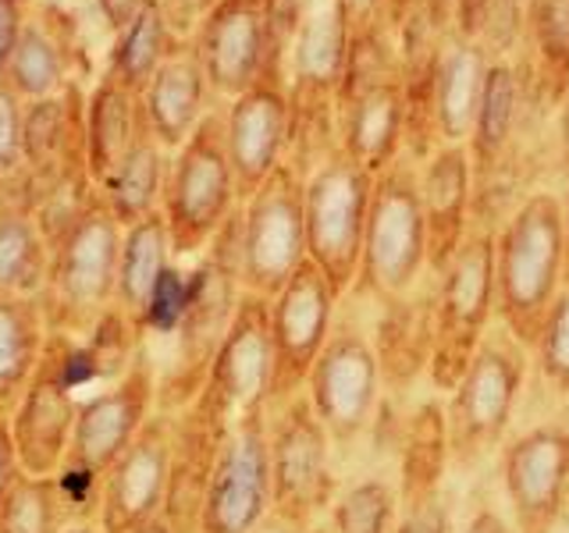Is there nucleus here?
<instances>
[{
	"mask_svg": "<svg viewBox=\"0 0 569 533\" xmlns=\"http://www.w3.org/2000/svg\"><path fill=\"white\" fill-rule=\"evenodd\" d=\"M100 366L82 338L50 331L36 373L29 378L22 399L8 413V426L18 449L22 473L53 476L71 449L79 402L100 388Z\"/></svg>",
	"mask_w": 569,
	"mask_h": 533,
	"instance_id": "obj_3",
	"label": "nucleus"
},
{
	"mask_svg": "<svg viewBox=\"0 0 569 533\" xmlns=\"http://www.w3.org/2000/svg\"><path fill=\"white\" fill-rule=\"evenodd\" d=\"M171 235L160 210L142 218L129 228H121V253H118V289H114V310L132 316L142 310L150 289L157 284L160 271L171 263Z\"/></svg>",
	"mask_w": 569,
	"mask_h": 533,
	"instance_id": "obj_30",
	"label": "nucleus"
},
{
	"mask_svg": "<svg viewBox=\"0 0 569 533\" xmlns=\"http://www.w3.org/2000/svg\"><path fill=\"white\" fill-rule=\"evenodd\" d=\"M50 245L32 218V200L0 203V295L40 299Z\"/></svg>",
	"mask_w": 569,
	"mask_h": 533,
	"instance_id": "obj_29",
	"label": "nucleus"
},
{
	"mask_svg": "<svg viewBox=\"0 0 569 533\" xmlns=\"http://www.w3.org/2000/svg\"><path fill=\"white\" fill-rule=\"evenodd\" d=\"M139 129L132 118V100L121 86H100L93 100H89V118H86V171L100 185L107 174L118 168V160L129 153Z\"/></svg>",
	"mask_w": 569,
	"mask_h": 533,
	"instance_id": "obj_32",
	"label": "nucleus"
},
{
	"mask_svg": "<svg viewBox=\"0 0 569 533\" xmlns=\"http://www.w3.org/2000/svg\"><path fill=\"white\" fill-rule=\"evenodd\" d=\"M274 378V345H271V299L246 292L236 316L213 352L203 391L218 399L231 416L267 409Z\"/></svg>",
	"mask_w": 569,
	"mask_h": 533,
	"instance_id": "obj_19",
	"label": "nucleus"
},
{
	"mask_svg": "<svg viewBox=\"0 0 569 533\" xmlns=\"http://www.w3.org/2000/svg\"><path fill=\"white\" fill-rule=\"evenodd\" d=\"M352 18L342 0H302V18L292 40V68L299 89L335 97L346 79Z\"/></svg>",
	"mask_w": 569,
	"mask_h": 533,
	"instance_id": "obj_24",
	"label": "nucleus"
},
{
	"mask_svg": "<svg viewBox=\"0 0 569 533\" xmlns=\"http://www.w3.org/2000/svg\"><path fill=\"white\" fill-rule=\"evenodd\" d=\"M435 278V384L452 391L495 316V228L473 224Z\"/></svg>",
	"mask_w": 569,
	"mask_h": 533,
	"instance_id": "obj_8",
	"label": "nucleus"
},
{
	"mask_svg": "<svg viewBox=\"0 0 569 533\" xmlns=\"http://www.w3.org/2000/svg\"><path fill=\"white\" fill-rule=\"evenodd\" d=\"M68 523L53 476L22 473L0 505V533H64Z\"/></svg>",
	"mask_w": 569,
	"mask_h": 533,
	"instance_id": "obj_34",
	"label": "nucleus"
},
{
	"mask_svg": "<svg viewBox=\"0 0 569 533\" xmlns=\"http://www.w3.org/2000/svg\"><path fill=\"white\" fill-rule=\"evenodd\" d=\"M203 76L228 97L267 79L263 0H218L203 22Z\"/></svg>",
	"mask_w": 569,
	"mask_h": 533,
	"instance_id": "obj_23",
	"label": "nucleus"
},
{
	"mask_svg": "<svg viewBox=\"0 0 569 533\" xmlns=\"http://www.w3.org/2000/svg\"><path fill=\"white\" fill-rule=\"evenodd\" d=\"M100 8H103V14L111 18V26H129L132 18L142 11V0H100Z\"/></svg>",
	"mask_w": 569,
	"mask_h": 533,
	"instance_id": "obj_44",
	"label": "nucleus"
},
{
	"mask_svg": "<svg viewBox=\"0 0 569 533\" xmlns=\"http://www.w3.org/2000/svg\"><path fill=\"white\" fill-rule=\"evenodd\" d=\"M335 306L338 295L331 292L328 278L310 260L271 299V345H274L271 402L299 395L302 384H307L317 355L335 328Z\"/></svg>",
	"mask_w": 569,
	"mask_h": 533,
	"instance_id": "obj_15",
	"label": "nucleus"
},
{
	"mask_svg": "<svg viewBox=\"0 0 569 533\" xmlns=\"http://www.w3.org/2000/svg\"><path fill=\"white\" fill-rule=\"evenodd\" d=\"M22 171V111L11 89L0 86V178Z\"/></svg>",
	"mask_w": 569,
	"mask_h": 533,
	"instance_id": "obj_39",
	"label": "nucleus"
},
{
	"mask_svg": "<svg viewBox=\"0 0 569 533\" xmlns=\"http://www.w3.org/2000/svg\"><path fill=\"white\" fill-rule=\"evenodd\" d=\"M231 420L236 416L213 395H207L203 388L189 405L171 413V466L164 509H160L171 533H200L210 473Z\"/></svg>",
	"mask_w": 569,
	"mask_h": 533,
	"instance_id": "obj_17",
	"label": "nucleus"
},
{
	"mask_svg": "<svg viewBox=\"0 0 569 533\" xmlns=\"http://www.w3.org/2000/svg\"><path fill=\"white\" fill-rule=\"evenodd\" d=\"M566 284L562 200L530 192L495 224V313L516 342L533 345Z\"/></svg>",
	"mask_w": 569,
	"mask_h": 533,
	"instance_id": "obj_1",
	"label": "nucleus"
},
{
	"mask_svg": "<svg viewBox=\"0 0 569 533\" xmlns=\"http://www.w3.org/2000/svg\"><path fill=\"white\" fill-rule=\"evenodd\" d=\"M64 533H103V526L93 520V523H68Z\"/></svg>",
	"mask_w": 569,
	"mask_h": 533,
	"instance_id": "obj_50",
	"label": "nucleus"
},
{
	"mask_svg": "<svg viewBox=\"0 0 569 533\" xmlns=\"http://www.w3.org/2000/svg\"><path fill=\"white\" fill-rule=\"evenodd\" d=\"M160 47H164V14L157 4H142V11L124 26V40L118 43V71L124 86H142L153 71Z\"/></svg>",
	"mask_w": 569,
	"mask_h": 533,
	"instance_id": "obj_37",
	"label": "nucleus"
},
{
	"mask_svg": "<svg viewBox=\"0 0 569 533\" xmlns=\"http://www.w3.org/2000/svg\"><path fill=\"white\" fill-rule=\"evenodd\" d=\"M462 533H516V530H512L495 509H480V512L473 515V520L467 523V530H462Z\"/></svg>",
	"mask_w": 569,
	"mask_h": 533,
	"instance_id": "obj_45",
	"label": "nucleus"
},
{
	"mask_svg": "<svg viewBox=\"0 0 569 533\" xmlns=\"http://www.w3.org/2000/svg\"><path fill=\"white\" fill-rule=\"evenodd\" d=\"M274 515L310 530L335 502L331 434L317 420L307 391L267 405Z\"/></svg>",
	"mask_w": 569,
	"mask_h": 533,
	"instance_id": "obj_9",
	"label": "nucleus"
},
{
	"mask_svg": "<svg viewBox=\"0 0 569 533\" xmlns=\"http://www.w3.org/2000/svg\"><path fill=\"white\" fill-rule=\"evenodd\" d=\"M61 82V61L58 50L40 29H22L18 47L11 53V89L32 100H47Z\"/></svg>",
	"mask_w": 569,
	"mask_h": 533,
	"instance_id": "obj_36",
	"label": "nucleus"
},
{
	"mask_svg": "<svg viewBox=\"0 0 569 533\" xmlns=\"http://www.w3.org/2000/svg\"><path fill=\"white\" fill-rule=\"evenodd\" d=\"M164 178H168V164H164V153H160V142L150 132H139L129 153L118 160V168L107 174L97 189H100L107 213H111L121 228H129L160 210Z\"/></svg>",
	"mask_w": 569,
	"mask_h": 533,
	"instance_id": "obj_26",
	"label": "nucleus"
},
{
	"mask_svg": "<svg viewBox=\"0 0 569 533\" xmlns=\"http://www.w3.org/2000/svg\"><path fill=\"white\" fill-rule=\"evenodd\" d=\"M124 533H171V526L164 523V515H153V520H147V523H139V526H132V530H124Z\"/></svg>",
	"mask_w": 569,
	"mask_h": 533,
	"instance_id": "obj_47",
	"label": "nucleus"
},
{
	"mask_svg": "<svg viewBox=\"0 0 569 533\" xmlns=\"http://www.w3.org/2000/svg\"><path fill=\"white\" fill-rule=\"evenodd\" d=\"M274 512L267 409L231 420L200 515V533H253Z\"/></svg>",
	"mask_w": 569,
	"mask_h": 533,
	"instance_id": "obj_12",
	"label": "nucleus"
},
{
	"mask_svg": "<svg viewBox=\"0 0 569 533\" xmlns=\"http://www.w3.org/2000/svg\"><path fill=\"white\" fill-rule=\"evenodd\" d=\"M502 484L516 533H551L569 491V420H548L509 441Z\"/></svg>",
	"mask_w": 569,
	"mask_h": 533,
	"instance_id": "obj_18",
	"label": "nucleus"
},
{
	"mask_svg": "<svg viewBox=\"0 0 569 533\" xmlns=\"http://www.w3.org/2000/svg\"><path fill=\"white\" fill-rule=\"evenodd\" d=\"M533 345H538V370L545 384L559 395H569V284L548 306Z\"/></svg>",
	"mask_w": 569,
	"mask_h": 533,
	"instance_id": "obj_38",
	"label": "nucleus"
},
{
	"mask_svg": "<svg viewBox=\"0 0 569 533\" xmlns=\"http://www.w3.org/2000/svg\"><path fill=\"white\" fill-rule=\"evenodd\" d=\"M423 4L431 8L438 18H445V22H449V14H452V4H456V0H423Z\"/></svg>",
	"mask_w": 569,
	"mask_h": 533,
	"instance_id": "obj_49",
	"label": "nucleus"
},
{
	"mask_svg": "<svg viewBox=\"0 0 569 533\" xmlns=\"http://www.w3.org/2000/svg\"><path fill=\"white\" fill-rule=\"evenodd\" d=\"M523 40L533 53V89L545 103L569 97V0H527Z\"/></svg>",
	"mask_w": 569,
	"mask_h": 533,
	"instance_id": "obj_31",
	"label": "nucleus"
},
{
	"mask_svg": "<svg viewBox=\"0 0 569 533\" xmlns=\"http://www.w3.org/2000/svg\"><path fill=\"white\" fill-rule=\"evenodd\" d=\"M157 378L160 366L150 345H142L136 360L114 381L82 395L76 434H71V449L64 459L82 462V466L97 473L111 470V462L129 449V441L142 431V423L157 413Z\"/></svg>",
	"mask_w": 569,
	"mask_h": 533,
	"instance_id": "obj_14",
	"label": "nucleus"
},
{
	"mask_svg": "<svg viewBox=\"0 0 569 533\" xmlns=\"http://www.w3.org/2000/svg\"><path fill=\"white\" fill-rule=\"evenodd\" d=\"M18 476H22V462H18V449H14L8 416L0 413V505H4L8 491L18 484Z\"/></svg>",
	"mask_w": 569,
	"mask_h": 533,
	"instance_id": "obj_41",
	"label": "nucleus"
},
{
	"mask_svg": "<svg viewBox=\"0 0 569 533\" xmlns=\"http://www.w3.org/2000/svg\"><path fill=\"white\" fill-rule=\"evenodd\" d=\"M47 316L40 299L0 295V413H11L22 399L47 345Z\"/></svg>",
	"mask_w": 569,
	"mask_h": 533,
	"instance_id": "obj_27",
	"label": "nucleus"
},
{
	"mask_svg": "<svg viewBox=\"0 0 569 533\" xmlns=\"http://www.w3.org/2000/svg\"><path fill=\"white\" fill-rule=\"evenodd\" d=\"M253 533H307V530H299L296 523H289V520H281V515H267V520L253 530Z\"/></svg>",
	"mask_w": 569,
	"mask_h": 533,
	"instance_id": "obj_46",
	"label": "nucleus"
},
{
	"mask_svg": "<svg viewBox=\"0 0 569 533\" xmlns=\"http://www.w3.org/2000/svg\"><path fill=\"white\" fill-rule=\"evenodd\" d=\"M352 26H370V22H381L388 14V0H342Z\"/></svg>",
	"mask_w": 569,
	"mask_h": 533,
	"instance_id": "obj_43",
	"label": "nucleus"
},
{
	"mask_svg": "<svg viewBox=\"0 0 569 533\" xmlns=\"http://www.w3.org/2000/svg\"><path fill=\"white\" fill-rule=\"evenodd\" d=\"M121 224L97 200L50 245L40 310L50 331L86 338L114 310Z\"/></svg>",
	"mask_w": 569,
	"mask_h": 533,
	"instance_id": "obj_5",
	"label": "nucleus"
},
{
	"mask_svg": "<svg viewBox=\"0 0 569 533\" xmlns=\"http://www.w3.org/2000/svg\"><path fill=\"white\" fill-rule=\"evenodd\" d=\"M527 378V345L509 331H488L452 388L445 416L449 449L459 462H473L502 441Z\"/></svg>",
	"mask_w": 569,
	"mask_h": 533,
	"instance_id": "obj_10",
	"label": "nucleus"
},
{
	"mask_svg": "<svg viewBox=\"0 0 569 533\" xmlns=\"http://www.w3.org/2000/svg\"><path fill=\"white\" fill-rule=\"evenodd\" d=\"M242 289V245H239V210L210 239L200 263L189 271V310L182 328L174 331L171 363L160 366L157 378V409L174 413L189 405L207 381V370L221 338L236 316Z\"/></svg>",
	"mask_w": 569,
	"mask_h": 533,
	"instance_id": "obj_2",
	"label": "nucleus"
},
{
	"mask_svg": "<svg viewBox=\"0 0 569 533\" xmlns=\"http://www.w3.org/2000/svg\"><path fill=\"white\" fill-rule=\"evenodd\" d=\"M18 36H22V29H18V4L14 0H0V71L8 68Z\"/></svg>",
	"mask_w": 569,
	"mask_h": 533,
	"instance_id": "obj_42",
	"label": "nucleus"
},
{
	"mask_svg": "<svg viewBox=\"0 0 569 533\" xmlns=\"http://www.w3.org/2000/svg\"><path fill=\"white\" fill-rule=\"evenodd\" d=\"M292 132V103L284 97V86L274 79H260L246 93L236 97L224 118V147L231 171H236L239 200L253 195L267 174L284 164L281 153L289 147Z\"/></svg>",
	"mask_w": 569,
	"mask_h": 533,
	"instance_id": "obj_21",
	"label": "nucleus"
},
{
	"mask_svg": "<svg viewBox=\"0 0 569 533\" xmlns=\"http://www.w3.org/2000/svg\"><path fill=\"white\" fill-rule=\"evenodd\" d=\"M338 114H342V142L338 150L381 174L391 160L406 153V82L402 64L346 68L338 86Z\"/></svg>",
	"mask_w": 569,
	"mask_h": 533,
	"instance_id": "obj_16",
	"label": "nucleus"
},
{
	"mask_svg": "<svg viewBox=\"0 0 569 533\" xmlns=\"http://www.w3.org/2000/svg\"><path fill=\"white\" fill-rule=\"evenodd\" d=\"M239 185L224 147V121L207 114L168 164L160 218L174 257H200L239 207Z\"/></svg>",
	"mask_w": 569,
	"mask_h": 533,
	"instance_id": "obj_6",
	"label": "nucleus"
},
{
	"mask_svg": "<svg viewBox=\"0 0 569 533\" xmlns=\"http://www.w3.org/2000/svg\"><path fill=\"white\" fill-rule=\"evenodd\" d=\"M399 523V494L385 480L367 476L335 494L328 509L331 533H396Z\"/></svg>",
	"mask_w": 569,
	"mask_h": 533,
	"instance_id": "obj_33",
	"label": "nucleus"
},
{
	"mask_svg": "<svg viewBox=\"0 0 569 533\" xmlns=\"http://www.w3.org/2000/svg\"><path fill=\"white\" fill-rule=\"evenodd\" d=\"M420 203L427 221V263L438 274L473 228L477 182L470 150L462 142H438L420 160Z\"/></svg>",
	"mask_w": 569,
	"mask_h": 533,
	"instance_id": "obj_22",
	"label": "nucleus"
},
{
	"mask_svg": "<svg viewBox=\"0 0 569 533\" xmlns=\"http://www.w3.org/2000/svg\"><path fill=\"white\" fill-rule=\"evenodd\" d=\"M302 178L292 164H278L267 182L242 200L239 245L242 289L274 299L302 263H307V213H302Z\"/></svg>",
	"mask_w": 569,
	"mask_h": 533,
	"instance_id": "obj_11",
	"label": "nucleus"
},
{
	"mask_svg": "<svg viewBox=\"0 0 569 533\" xmlns=\"http://www.w3.org/2000/svg\"><path fill=\"white\" fill-rule=\"evenodd\" d=\"M396 533H452L449 509H445L441 494H423L402 505V515L396 523Z\"/></svg>",
	"mask_w": 569,
	"mask_h": 533,
	"instance_id": "obj_40",
	"label": "nucleus"
},
{
	"mask_svg": "<svg viewBox=\"0 0 569 533\" xmlns=\"http://www.w3.org/2000/svg\"><path fill=\"white\" fill-rule=\"evenodd\" d=\"M203 89L207 76L196 61H168L150 79L147 89V121L160 147L178 150L203 121Z\"/></svg>",
	"mask_w": 569,
	"mask_h": 533,
	"instance_id": "obj_28",
	"label": "nucleus"
},
{
	"mask_svg": "<svg viewBox=\"0 0 569 533\" xmlns=\"http://www.w3.org/2000/svg\"><path fill=\"white\" fill-rule=\"evenodd\" d=\"M520 93H523V79L516 64L509 58H491L485 93H480V107H477V121L467 142L473 182H485L502 164V157L516 135V121H520Z\"/></svg>",
	"mask_w": 569,
	"mask_h": 533,
	"instance_id": "obj_25",
	"label": "nucleus"
},
{
	"mask_svg": "<svg viewBox=\"0 0 569 533\" xmlns=\"http://www.w3.org/2000/svg\"><path fill=\"white\" fill-rule=\"evenodd\" d=\"M186 310H189V271L182 263L171 260L164 271H160L147 302H142V310L136 313L139 338L147 345H150V338H174V331L182 328Z\"/></svg>",
	"mask_w": 569,
	"mask_h": 533,
	"instance_id": "obj_35",
	"label": "nucleus"
},
{
	"mask_svg": "<svg viewBox=\"0 0 569 533\" xmlns=\"http://www.w3.org/2000/svg\"><path fill=\"white\" fill-rule=\"evenodd\" d=\"M562 235H566V284H569V189L562 195Z\"/></svg>",
	"mask_w": 569,
	"mask_h": 533,
	"instance_id": "obj_48",
	"label": "nucleus"
},
{
	"mask_svg": "<svg viewBox=\"0 0 569 533\" xmlns=\"http://www.w3.org/2000/svg\"><path fill=\"white\" fill-rule=\"evenodd\" d=\"M307 533H331V530H328V523H313V526H310Z\"/></svg>",
	"mask_w": 569,
	"mask_h": 533,
	"instance_id": "obj_51",
	"label": "nucleus"
},
{
	"mask_svg": "<svg viewBox=\"0 0 569 533\" xmlns=\"http://www.w3.org/2000/svg\"><path fill=\"white\" fill-rule=\"evenodd\" d=\"M171 466V413H157L142 423V431L129 441L111 470L103 473V497L97 523L103 533H124L153 520L164 509Z\"/></svg>",
	"mask_w": 569,
	"mask_h": 533,
	"instance_id": "obj_20",
	"label": "nucleus"
},
{
	"mask_svg": "<svg viewBox=\"0 0 569 533\" xmlns=\"http://www.w3.org/2000/svg\"><path fill=\"white\" fill-rule=\"evenodd\" d=\"M370 192L373 174L338 147L310 171L307 189H302L307 260L328 278L338 299L352 292L356 274H360Z\"/></svg>",
	"mask_w": 569,
	"mask_h": 533,
	"instance_id": "obj_7",
	"label": "nucleus"
},
{
	"mask_svg": "<svg viewBox=\"0 0 569 533\" xmlns=\"http://www.w3.org/2000/svg\"><path fill=\"white\" fill-rule=\"evenodd\" d=\"M302 391L335 444L356 441L370 426L381 399V363L373 342L360 328L335 324Z\"/></svg>",
	"mask_w": 569,
	"mask_h": 533,
	"instance_id": "obj_13",
	"label": "nucleus"
},
{
	"mask_svg": "<svg viewBox=\"0 0 569 533\" xmlns=\"http://www.w3.org/2000/svg\"><path fill=\"white\" fill-rule=\"evenodd\" d=\"M431 271L427 263V221L420 203V160L409 153L373 174L360 274L352 292L378 302L402 299Z\"/></svg>",
	"mask_w": 569,
	"mask_h": 533,
	"instance_id": "obj_4",
	"label": "nucleus"
}]
</instances>
